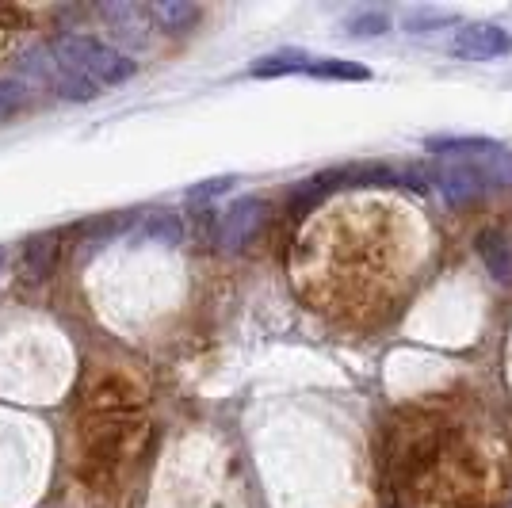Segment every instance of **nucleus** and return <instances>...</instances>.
Segmentation results:
<instances>
[{
    "instance_id": "1",
    "label": "nucleus",
    "mask_w": 512,
    "mask_h": 508,
    "mask_svg": "<svg viewBox=\"0 0 512 508\" xmlns=\"http://www.w3.org/2000/svg\"><path fill=\"white\" fill-rule=\"evenodd\" d=\"M39 73L54 81L65 100H96L104 88L134 77V62L92 35H62L46 50V65Z\"/></svg>"
},
{
    "instance_id": "6",
    "label": "nucleus",
    "mask_w": 512,
    "mask_h": 508,
    "mask_svg": "<svg viewBox=\"0 0 512 508\" xmlns=\"http://www.w3.org/2000/svg\"><path fill=\"white\" fill-rule=\"evenodd\" d=\"M314 62L306 50H276L264 54L249 65V77H287V73H306V65Z\"/></svg>"
},
{
    "instance_id": "5",
    "label": "nucleus",
    "mask_w": 512,
    "mask_h": 508,
    "mask_svg": "<svg viewBox=\"0 0 512 508\" xmlns=\"http://www.w3.org/2000/svg\"><path fill=\"white\" fill-rule=\"evenodd\" d=\"M474 245H478V256H482V264H486V272H490L497 283H512V241L509 233L501 230H482L474 237Z\"/></svg>"
},
{
    "instance_id": "8",
    "label": "nucleus",
    "mask_w": 512,
    "mask_h": 508,
    "mask_svg": "<svg viewBox=\"0 0 512 508\" xmlns=\"http://www.w3.org/2000/svg\"><path fill=\"white\" fill-rule=\"evenodd\" d=\"M54 260H58V241L54 237H31L27 245H23V268H27V276L43 279L54 272Z\"/></svg>"
},
{
    "instance_id": "9",
    "label": "nucleus",
    "mask_w": 512,
    "mask_h": 508,
    "mask_svg": "<svg viewBox=\"0 0 512 508\" xmlns=\"http://www.w3.org/2000/svg\"><path fill=\"white\" fill-rule=\"evenodd\" d=\"M150 16L165 31H188L195 20H199V8L195 4H180V0H165V4H153Z\"/></svg>"
},
{
    "instance_id": "10",
    "label": "nucleus",
    "mask_w": 512,
    "mask_h": 508,
    "mask_svg": "<svg viewBox=\"0 0 512 508\" xmlns=\"http://www.w3.org/2000/svg\"><path fill=\"white\" fill-rule=\"evenodd\" d=\"M406 31L409 35H428V31H440V27H451L455 16L451 12H432V8H417V12H406Z\"/></svg>"
},
{
    "instance_id": "14",
    "label": "nucleus",
    "mask_w": 512,
    "mask_h": 508,
    "mask_svg": "<svg viewBox=\"0 0 512 508\" xmlns=\"http://www.w3.org/2000/svg\"><path fill=\"white\" fill-rule=\"evenodd\" d=\"M230 184H234V180H207V184H199V188L188 191V199H192V203H199V199H211V195H222Z\"/></svg>"
},
{
    "instance_id": "3",
    "label": "nucleus",
    "mask_w": 512,
    "mask_h": 508,
    "mask_svg": "<svg viewBox=\"0 0 512 508\" xmlns=\"http://www.w3.org/2000/svg\"><path fill=\"white\" fill-rule=\"evenodd\" d=\"M448 50L463 62H493V58L512 54V31L497 23H467L455 31Z\"/></svg>"
},
{
    "instance_id": "11",
    "label": "nucleus",
    "mask_w": 512,
    "mask_h": 508,
    "mask_svg": "<svg viewBox=\"0 0 512 508\" xmlns=\"http://www.w3.org/2000/svg\"><path fill=\"white\" fill-rule=\"evenodd\" d=\"M344 31L356 35V39H375V35L390 31V16H383V12H360V16H352V20L344 23Z\"/></svg>"
},
{
    "instance_id": "15",
    "label": "nucleus",
    "mask_w": 512,
    "mask_h": 508,
    "mask_svg": "<svg viewBox=\"0 0 512 508\" xmlns=\"http://www.w3.org/2000/svg\"><path fill=\"white\" fill-rule=\"evenodd\" d=\"M0 264H4V249H0Z\"/></svg>"
},
{
    "instance_id": "12",
    "label": "nucleus",
    "mask_w": 512,
    "mask_h": 508,
    "mask_svg": "<svg viewBox=\"0 0 512 508\" xmlns=\"http://www.w3.org/2000/svg\"><path fill=\"white\" fill-rule=\"evenodd\" d=\"M146 233H153V237H161V241L176 245V241H180V222H176V214H153Z\"/></svg>"
},
{
    "instance_id": "2",
    "label": "nucleus",
    "mask_w": 512,
    "mask_h": 508,
    "mask_svg": "<svg viewBox=\"0 0 512 508\" xmlns=\"http://www.w3.org/2000/svg\"><path fill=\"white\" fill-rule=\"evenodd\" d=\"M432 180L440 184V195L451 207H467L490 188H512V149L493 146L470 157H436Z\"/></svg>"
},
{
    "instance_id": "7",
    "label": "nucleus",
    "mask_w": 512,
    "mask_h": 508,
    "mask_svg": "<svg viewBox=\"0 0 512 508\" xmlns=\"http://www.w3.org/2000/svg\"><path fill=\"white\" fill-rule=\"evenodd\" d=\"M306 77H318V81H367L371 69L360 62H344V58H314L306 65Z\"/></svg>"
},
{
    "instance_id": "13",
    "label": "nucleus",
    "mask_w": 512,
    "mask_h": 508,
    "mask_svg": "<svg viewBox=\"0 0 512 508\" xmlns=\"http://www.w3.org/2000/svg\"><path fill=\"white\" fill-rule=\"evenodd\" d=\"M20 104H23V85H16V81H0V115L16 111Z\"/></svg>"
},
{
    "instance_id": "4",
    "label": "nucleus",
    "mask_w": 512,
    "mask_h": 508,
    "mask_svg": "<svg viewBox=\"0 0 512 508\" xmlns=\"http://www.w3.org/2000/svg\"><path fill=\"white\" fill-rule=\"evenodd\" d=\"M264 214H268L264 199H256V195L237 199L234 207H226V214L218 218V245H222L226 253L245 249V245L256 237V230L264 226Z\"/></svg>"
}]
</instances>
